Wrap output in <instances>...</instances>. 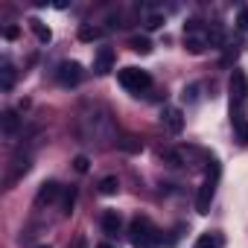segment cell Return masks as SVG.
<instances>
[{"mask_svg":"<svg viewBox=\"0 0 248 248\" xmlns=\"http://www.w3.org/2000/svg\"><path fill=\"white\" fill-rule=\"evenodd\" d=\"M79 138L91 146H111L120 143L117 138V126L108 108H88L79 117Z\"/></svg>","mask_w":248,"mask_h":248,"instance_id":"cell-1","label":"cell"},{"mask_svg":"<svg viewBox=\"0 0 248 248\" xmlns=\"http://www.w3.org/2000/svg\"><path fill=\"white\" fill-rule=\"evenodd\" d=\"M222 41H225V35L216 24H210V27L204 21H187L184 24V47L193 56L204 53L207 47H222Z\"/></svg>","mask_w":248,"mask_h":248,"instance_id":"cell-2","label":"cell"},{"mask_svg":"<svg viewBox=\"0 0 248 248\" xmlns=\"http://www.w3.org/2000/svg\"><path fill=\"white\" fill-rule=\"evenodd\" d=\"M129 239L135 248H158L161 245V231L149 216H135L129 225Z\"/></svg>","mask_w":248,"mask_h":248,"instance_id":"cell-3","label":"cell"},{"mask_svg":"<svg viewBox=\"0 0 248 248\" xmlns=\"http://www.w3.org/2000/svg\"><path fill=\"white\" fill-rule=\"evenodd\" d=\"M210 155L204 152V149H199V146H178V149H172V152H167V164L170 167H187V170H207L210 167Z\"/></svg>","mask_w":248,"mask_h":248,"instance_id":"cell-4","label":"cell"},{"mask_svg":"<svg viewBox=\"0 0 248 248\" xmlns=\"http://www.w3.org/2000/svg\"><path fill=\"white\" fill-rule=\"evenodd\" d=\"M117 82L126 88L129 93H138V96L152 88V76H149V70H143V67H123V70L117 73Z\"/></svg>","mask_w":248,"mask_h":248,"instance_id":"cell-5","label":"cell"},{"mask_svg":"<svg viewBox=\"0 0 248 248\" xmlns=\"http://www.w3.org/2000/svg\"><path fill=\"white\" fill-rule=\"evenodd\" d=\"M219 175H222V170H219V161L213 158L210 167H207V178H204V184L199 187V196H196V210H199V213H207V210H210V202H213V196H216Z\"/></svg>","mask_w":248,"mask_h":248,"instance_id":"cell-6","label":"cell"},{"mask_svg":"<svg viewBox=\"0 0 248 248\" xmlns=\"http://www.w3.org/2000/svg\"><path fill=\"white\" fill-rule=\"evenodd\" d=\"M56 82L64 85V88H73L82 82V64L79 62H62L56 67Z\"/></svg>","mask_w":248,"mask_h":248,"instance_id":"cell-7","label":"cell"},{"mask_svg":"<svg viewBox=\"0 0 248 248\" xmlns=\"http://www.w3.org/2000/svg\"><path fill=\"white\" fill-rule=\"evenodd\" d=\"M161 120H164V126H167L170 135H181V129H184V111H181V108H175V105L164 108Z\"/></svg>","mask_w":248,"mask_h":248,"instance_id":"cell-8","label":"cell"},{"mask_svg":"<svg viewBox=\"0 0 248 248\" xmlns=\"http://www.w3.org/2000/svg\"><path fill=\"white\" fill-rule=\"evenodd\" d=\"M114 50L111 47H99L96 50V56H93V73H99V76H105V73H111L114 70Z\"/></svg>","mask_w":248,"mask_h":248,"instance_id":"cell-9","label":"cell"},{"mask_svg":"<svg viewBox=\"0 0 248 248\" xmlns=\"http://www.w3.org/2000/svg\"><path fill=\"white\" fill-rule=\"evenodd\" d=\"M62 193H64V187H62L59 181H44L41 190H38V196H35V204H38V207H41V204H53Z\"/></svg>","mask_w":248,"mask_h":248,"instance_id":"cell-10","label":"cell"},{"mask_svg":"<svg viewBox=\"0 0 248 248\" xmlns=\"http://www.w3.org/2000/svg\"><path fill=\"white\" fill-rule=\"evenodd\" d=\"M120 231H123V216H120L117 210H105V213H102V233L117 236Z\"/></svg>","mask_w":248,"mask_h":248,"instance_id":"cell-11","label":"cell"},{"mask_svg":"<svg viewBox=\"0 0 248 248\" xmlns=\"http://www.w3.org/2000/svg\"><path fill=\"white\" fill-rule=\"evenodd\" d=\"M143 27L146 30L164 27V9L161 6H143Z\"/></svg>","mask_w":248,"mask_h":248,"instance_id":"cell-12","label":"cell"},{"mask_svg":"<svg viewBox=\"0 0 248 248\" xmlns=\"http://www.w3.org/2000/svg\"><path fill=\"white\" fill-rule=\"evenodd\" d=\"M0 123H3V135L12 140L15 135H18V129H21V117L15 114V111H3V117H0Z\"/></svg>","mask_w":248,"mask_h":248,"instance_id":"cell-13","label":"cell"},{"mask_svg":"<svg viewBox=\"0 0 248 248\" xmlns=\"http://www.w3.org/2000/svg\"><path fill=\"white\" fill-rule=\"evenodd\" d=\"M222 245H225V236H222L219 231H207V233H202V236L196 239L193 248H222Z\"/></svg>","mask_w":248,"mask_h":248,"instance_id":"cell-14","label":"cell"},{"mask_svg":"<svg viewBox=\"0 0 248 248\" xmlns=\"http://www.w3.org/2000/svg\"><path fill=\"white\" fill-rule=\"evenodd\" d=\"M15 79H18V70L12 62H3V67H0V88L3 91H12L15 88Z\"/></svg>","mask_w":248,"mask_h":248,"instance_id":"cell-15","label":"cell"},{"mask_svg":"<svg viewBox=\"0 0 248 248\" xmlns=\"http://www.w3.org/2000/svg\"><path fill=\"white\" fill-rule=\"evenodd\" d=\"M30 30L35 32V38H38L41 44H47V41L53 38V32H50V27H47L44 21H38V18H32V21H30Z\"/></svg>","mask_w":248,"mask_h":248,"instance_id":"cell-16","label":"cell"},{"mask_svg":"<svg viewBox=\"0 0 248 248\" xmlns=\"http://www.w3.org/2000/svg\"><path fill=\"white\" fill-rule=\"evenodd\" d=\"M99 196H114L117 190H120V181H117V175H105V178H99Z\"/></svg>","mask_w":248,"mask_h":248,"instance_id":"cell-17","label":"cell"},{"mask_svg":"<svg viewBox=\"0 0 248 248\" xmlns=\"http://www.w3.org/2000/svg\"><path fill=\"white\" fill-rule=\"evenodd\" d=\"M102 35H105L102 27H91V24H85V27L79 30V38H82V41H96V38H102Z\"/></svg>","mask_w":248,"mask_h":248,"instance_id":"cell-18","label":"cell"},{"mask_svg":"<svg viewBox=\"0 0 248 248\" xmlns=\"http://www.w3.org/2000/svg\"><path fill=\"white\" fill-rule=\"evenodd\" d=\"M129 47H132L135 53H143V56H146V53H152V41H149L146 35H135V38L129 41Z\"/></svg>","mask_w":248,"mask_h":248,"instance_id":"cell-19","label":"cell"},{"mask_svg":"<svg viewBox=\"0 0 248 248\" xmlns=\"http://www.w3.org/2000/svg\"><path fill=\"white\" fill-rule=\"evenodd\" d=\"M73 202H76V190L73 187H64V193H62V213H70Z\"/></svg>","mask_w":248,"mask_h":248,"instance_id":"cell-20","label":"cell"},{"mask_svg":"<svg viewBox=\"0 0 248 248\" xmlns=\"http://www.w3.org/2000/svg\"><path fill=\"white\" fill-rule=\"evenodd\" d=\"M236 27H239L242 32H248V6H242V9L236 12Z\"/></svg>","mask_w":248,"mask_h":248,"instance_id":"cell-21","label":"cell"},{"mask_svg":"<svg viewBox=\"0 0 248 248\" xmlns=\"http://www.w3.org/2000/svg\"><path fill=\"white\" fill-rule=\"evenodd\" d=\"M117 146H120V149H129V152H138V149H143V146H140V143H138L135 138H123V140H120Z\"/></svg>","mask_w":248,"mask_h":248,"instance_id":"cell-22","label":"cell"},{"mask_svg":"<svg viewBox=\"0 0 248 248\" xmlns=\"http://www.w3.org/2000/svg\"><path fill=\"white\" fill-rule=\"evenodd\" d=\"M73 167H76V172H88V167H91V164H88V158H85V155H79V158L73 161Z\"/></svg>","mask_w":248,"mask_h":248,"instance_id":"cell-23","label":"cell"},{"mask_svg":"<svg viewBox=\"0 0 248 248\" xmlns=\"http://www.w3.org/2000/svg\"><path fill=\"white\" fill-rule=\"evenodd\" d=\"M3 35H6V38H18V27H6Z\"/></svg>","mask_w":248,"mask_h":248,"instance_id":"cell-24","label":"cell"},{"mask_svg":"<svg viewBox=\"0 0 248 248\" xmlns=\"http://www.w3.org/2000/svg\"><path fill=\"white\" fill-rule=\"evenodd\" d=\"M96 248H114V245H108V242H99V245H96Z\"/></svg>","mask_w":248,"mask_h":248,"instance_id":"cell-25","label":"cell"},{"mask_svg":"<svg viewBox=\"0 0 248 248\" xmlns=\"http://www.w3.org/2000/svg\"><path fill=\"white\" fill-rule=\"evenodd\" d=\"M38 248H50V245H38Z\"/></svg>","mask_w":248,"mask_h":248,"instance_id":"cell-26","label":"cell"}]
</instances>
